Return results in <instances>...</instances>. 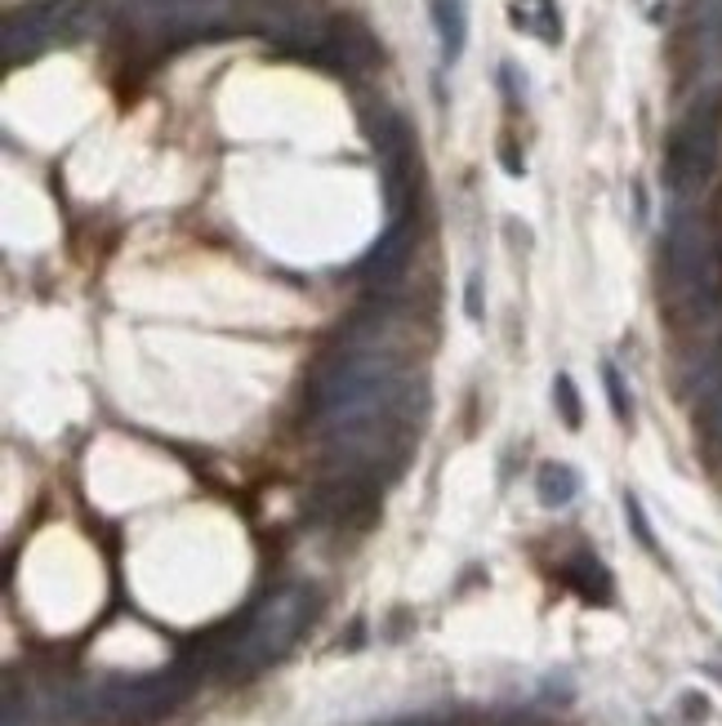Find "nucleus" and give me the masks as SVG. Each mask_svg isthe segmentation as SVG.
Here are the masks:
<instances>
[{
  "instance_id": "1",
  "label": "nucleus",
  "mask_w": 722,
  "mask_h": 726,
  "mask_svg": "<svg viewBox=\"0 0 722 726\" xmlns=\"http://www.w3.org/2000/svg\"><path fill=\"white\" fill-rule=\"evenodd\" d=\"M317 610V593L304 588V584H291V588H276L272 597H263L255 606V616L233 633V642H224L214 651V664L224 668L228 678H246V674H259L272 659H282L295 638L308 629Z\"/></svg>"
},
{
  "instance_id": "2",
  "label": "nucleus",
  "mask_w": 722,
  "mask_h": 726,
  "mask_svg": "<svg viewBox=\"0 0 722 726\" xmlns=\"http://www.w3.org/2000/svg\"><path fill=\"white\" fill-rule=\"evenodd\" d=\"M90 32V0H45L5 19V59L23 63Z\"/></svg>"
},
{
  "instance_id": "3",
  "label": "nucleus",
  "mask_w": 722,
  "mask_h": 726,
  "mask_svg": "<svg viewBox=\"0 0 722 726\" xmlns=\"http://www.w3.org/2000/svg\"><path fill=\"white\" fill-rule=\"evenodd\" d=\"M713 165H718V121L709 111H696L670 139V165H664V175H670V188L678 197H691L709 183Z\"/></svg>"
},
{
  "instance_id": "4",
  "label": "nucleus",
  "mask_w": 722,
  "mask_h": 726,
  "mask_svg": "<svg viewBox=\"0 0 722 726\" xmlns=\"http://www.w3.org/2000/svg\"><path fill=\"white\" fill-rule=\"evenodd\" d=\"M228 0H121V10L134 27L143 32H165V36H192L205 23L224 14Z\"/></svg>"
},
{
  "instance_id": "5",
  "label": "nucleus",
  "mask_w": 722,
  "mask_h": 726,
  "mask_svg": "<svg viewBox=\"0 0 722 726\" xmlns=\"http://www.w3.org/2000/svg\"><path fill=\"white\" fill-rule=\"evenodd\" d=\"M411 250H415V210H406V214H393L388 218V228H383V237L370 246V254L362 259V276L370 286H379V290H388L398 282V276L406 272V263H411Z\"/></svg>"
},
{
  "instance_id": "6",
  "label": "nucleus",
  "mask_w": 722,
  "mask_h": 726,
  "mask_svg": "<svg viewBox=\"0 0 722 726\" xmlns=\"http://www.w3.org/2000/svg\"><path fill=\"white\" fill-rule=\"evenodd\" d=\"M317 59H330L340 72H366V68L379 63V45H375V36L357 19H335Z\"/></svg>"
},
{
  "instance_id": "7",
  "label": "nucleus",
  "mask_w": 722,
  "mask_h": 726,
  "mask_svg": "<svg viewBox=\"0 0 722 726\" xmlns=\"http://www.w3.org/2000/svg\"><path fill=\"white\" fill-rule=\"evenodd\" d=\"M509 19H513L518 32L535 36L540 45H563V36H567L558 0H513V5H509Z\"/></svg>"
},
{
  "instance_id": "8",
  "label": "nucleus",
  "mask_w": 722,
  "mask_h": 726,
  "mask_svg": "<svg viewBox=\"0 0 722 726\" xmlns=\"http://www.w3.org/2000/svg\"><path fill=\"white\" fill-rule=\"evenodd\" d=\"M428 14L441 45V63H455L469 45V5L464 0H428Z\"/></svg>"
},
{
  "instance_id": "9",
  "label": "nucleus",
  "mask_w": 722,
  "mask_h": 726,
  "mask_svg": "<svg viewBox=\"0 0 722 726\" xmlns=\"http://www.w3.org/2000/svg\"><path fill=\"white\" fill-rule=\"evenodd\" d=\"M576 495H580V477H576L571 464H558V460L540 464V473H535V499H540L544 509H567Z\"/></svg>"
},
{
  "instance_id": "10",
  "label": "nucleus",
  "mask_w": 722,
  "mask_h": 726,
  "mask_svg": "<svg viewBox=\"0 0 722 726\" xmlns=\"http://www.w3.org/2000/svg\"><path fill=\"white\" fill-rule=\"evenodd\" d=\"M567 580H571L584 597H597V602H606V593H611V580H606V571L593 562V557H580V567L567 571Z\"/></svg>"
},
{
  "instance_id": "11",
  "label": "nucleus",
  "mask_w": 722,
  "mask_h": 726,
  "mask_svg": "<svg viewBox=\"0 0 722 726\" xmlns=\"http://www.w3.org/2000/svg\"><path fill=\"white\" fill-rule=\"evenodd\" d=\"M553 406H558V415H563L567 428H580L584 406H580V393H576V379H571V374H558V379H553Z\"/></svg>"
},
{
  "instance_id": "12",
  "label": "nucleus",
  "mask_w": 722,
  "mask_h": 726,
  "mask_svg": "<svg viewBox=\"0 0 722 726\" xmlns=\"http://www.w3.org/2000/svg\"><path fill=\"white\" fill-rule=\"evenodd\" d=\"M602 383H606V397H611V410H616V419H629L634 402H629V388H625V374L616 366H602Z\"/></svg>"
},
{
  "instance_id": "13",
  "label": "nucleus",
  "mask_w": 722,
  "mask_h": 726,
  "mask_svg": "<svg viewBox=\"0 0 722 726\" xmlns=\"http://www.w3.org/2000/svg\"><path fill=\"white\" fill-rule=\"evenodd\" d=\"M625 517H629L638 544H642L647 552H660V548H655V535H651V526H647V513H642V504H638V495H625Z\"/></svg>"
},
{
  "instance_id": "14",
  "label": "nucleus",
  "mask_w": 722,
  "mask_h": 726,
  "mask_svg": "<svg viewBox=\"0 0 722 726\" xmlns=\"http://www.w3.org/2000/svg\"><path fill=\"white\" fill-rule=\"evenodd\" d=\"M499 81H505V94H509L513 107L526 103V72H522L518 63H505V68H499Z\"/></svg>"
},
{
  "instance_id": "15",
  "label": "nucleus",
  "mask_w": 722,
  "mask_h": 726,
  "mask_svg": "<svg viewBox=\"0 0 722 726\" xmlns=\"http://www.w3.org/2000/svg\"><path fill=\"white\" fill-rule=\"evenodd\" d=\"M683 709H687V726H696V722H705V713H709V704H705V695H696V691H687V695H683Z\"/></svg>"
},
{
  "instance_id": "16",
  "label": "nucleus",
  "mask_w": 722,
  "mask_h": 726,
  "mask_svg": "<svg viewBox=\"0 0 722 726\" xmlns=\"http://www.w3.org/2000/svg\"><path fill=\"white\" fill-rule=\"evenodd\" d=\"M469 317H482V295H477V276H469Z\"/></svg>"
},
{
  "instance_id": "17",
  "label": "nucleus",
  "mask_w": 722,
  "mask_h": 726,
  "mask_svg": "<svg viewBox=\"0 0 722 726\" xmlns=\"http://www.w3.org/2000/svg\"><path fill=\"white\" fill-rule=\"evenodd\" d=\"M388 726H451V722H437V717H406V722H388Z\"/></svg>"
}]
</instances>
